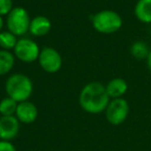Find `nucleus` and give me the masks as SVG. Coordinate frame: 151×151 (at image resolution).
Here are the masks:
<instances>
[{
	"label": "nucleus",
	"instance_id": "nucleus-1",
	"mask_svg": "<svg viewBox=\"0 0 151 151\" xmlns=\"http://www.w3.org/2000/svg\"><path fill=\"white\" fill-rule=\"evenodd\" d=\"M111 99L106 86L97 81L89 82L79 93V105L86 113L99 114L106 111Z\"/></svg>",
	"mask_w": 151,
	"mask_h": 151
},
{
	"label": "nucleus",
	"instance_id": "nucleus-2",
	"mask_svg": "<svg viewBox=\"0 0 151 151\" xmlns=\"http://www.w3.org/2000/svg\"><path fill=\"white\" fill-rule=\"evenodd\" d=\"M4 88L7 96L19 104L29 101L33 92V83L28 76L22 73H16L7 78Z\"/></svg>",
	"mask_w": 151,
	"mask_h": 151
},
{
	"label": "nucleus",
	"instance_id": "nucleus-3",
	"mask_svg": "<svg viewBox=\"0 0 151 151\" xmlns=\"http://www.w3.org/2000/svg\"><path fill=\"white\" fill-rule=\"evenodd\" d=\"M123 25L122 18L117 12L104 9L94 14L92 17V26L94 30L101 34H113L121 29Z\"/></svg>",
	"mask_w": 151,
	"mask_h": 151
},
{
	"label": "nucleus",
	"instance_id": "nucleus-4",
	"mask_svg": "<svg viewBox=\"0 0 151 151\" xmlns=\"http://www.w3.org/2000/svg\"><path fill=\"white\" fill-rule=\"evenodd\" d=\"M31 18L27 9L22 6H15L6 16V27L9 32L16 36H23L29 32Z\"/></svg>",
	"mask_w": 151,
	"mask_h": 151
},
{
	"label": "nucleus",
	"instance_id": "nucleus-5",
	"mask_svg": "<svg viewBox=\"0 0 151 151\" xmlns=\"http://www.w3.org/2000/svg\"><path fill=\"white\" fill-rule=\"evenodd\" d=\"M16 59L24 63H32L38 59L40 48L34 40L30 38H20L13 50Z\"/></svg>",
	"mask_w": 151,
	"mask_h": 151
},
{
	"label": "nucleus",
	"instance_id": "nucleus-6",
	"mask_svg": "<svg viewBox=\"0 0 151 151\" xmlns=\"http://www.w3.org/2000/svg\"><path fill=\"white\" fill-rule=\"evenodd\" d=\"M105 114L109 123L112 125H120L127 119L129 114V105L127 101L122 97L111 99Z\"/></svg>",
	"mask_w": 151,
	"mask_h": 151
},
{
	"label": "nucleus",
	"instance_id": "nucleus-7",
	"mask_svg": "<svg viewBox=\"0 0 151 151\" xmlns=\"http://www.w3.org/2000/svg\"><path fill=\"white\" fill-rule=\"evenodd\" d=\"M37 61L42 70L48 73H55L62 67V57L60 53L52 47H44L40 49Z\"/></svg>",
	"mask_w": 151,
	"mask_h": 151
},
{
	"label": "nucleus",
	"instance_id": "nucleus-8",
	"mask_svg": "<svg viewBox=\"0 0 151 151\" xmlns=\"http://www.w3.org/2000/svg\"><path fill=\"white\" fill-rule=\"evenodd\" d=\"M20 130V121L14 116L0 117V139L3 141H11L18 136Z\"/></svg>",
	"mask_w": 151,
	"mask_h": 151
},
{
	"label": "nucleus",
	"instance_id": "nucleus-9",
	"mask_svg": "<svg viewBox=\"0 0 151 151\" xmlns=\"http://www.w3.org/2000/svg\"><path fill=\"white\" fill-rule=\"evenodd\" d=\"M15 116L18 118L20 123L30 124L33 123L38 116V110L33 103L29 101H22L18 104Z\"/></svg>",
	"mask_w": 151,
	"mask_h": 151
},
{
	"label": "nucleus",
	"instance_id": "nucleus-10",
	"mask_svg": "<svg viewBox=\"0 0 151 151\" xmlns=\"http://www.w3.org/2000/svg\"><path fill=\"white\" fill-rule=\"evenodd\" d=\"M52 23L46 16H35L31 19L29 26V32L35 37L45 36L51 31Z\"/></svg>",
	"mask_w": 151,
	"mask_h": 151
},
{
	"label": "nucleus",
	"instance_id": "nucleus-11",
	"mask_svg": "<svg viewBox=\"0 0 151 151\" xmlns=\"http://www.w3.org/2000/svg\"><path fill=\"white\" fill-rule=\"evenodd\" d=\"M127 82L122 78H114L110 80L106 85V90L111 99L122 97L127 92Z\"/></svg>",
	"mask_w": 151,
	"mask_h": 151
},
{
	"label": "nucleus",
	"instance_id": "nucleus-12",
	"mask_svg": "<svg viewBox=\"0 0 151 151\" xmlns=\"http://www.w3.org/2000/svg\"><path fill=\"white\" fill-rule=\"evenodd\" d=\"M134 13L141 23L151 24V0H138Z\"/></svg>",
	"mask_w": 151,
	"mask_h": 151
},
{
	"label": "nucleus",
	"instance_id": "nucleus-13",
	"mask_svg": "<svg viewBox=\"0 0 151 151\" xmlns=\"http://www.w3.org/2000/svg\"><path fill=\"white\" fill-rule=\"evenodd\" d=\"M16 57L11 51L0 50V77L5 76L13 69Z\"/></svg>",
	"mask_w": 151,
	"mask_h": 151
},
{
	"label": "nucleus",
	"instance_id": "nucleus-14",
	"mask_svg": "<svg viewBox=\"0 0 151 151\" xmlns=\"http://www.w3.org/2000/svg\"><path fill=\"white\" fill-rule=\"evenodd\" d=\"M149 52H150V49H149L148 45L142 40H137L130 47V54L132 55V57L139 59V60L148 58Z\"/></svg>",
	"mask_w": 151,
	"mask_h": 151
},
{
	"label": "nucleus",
	"instance_id": "nucleus-15",
	"mask_svg": "<svg viewBox=\"0 0 151 151\" xmlns=\"http://www.w3.org/2000/svg\"><path fill=\"white\" fill-rule=\"evenodd\" d=\"M17 42H18V36H16L12 32H9V30L0 32V48H1V50H6V51L14 50Z\"/></svg>",
	"mask_w": 151,
	"mask_h": 151
},
{
	"label": "nucleus",
	"instance_id": "nucleus-16",
	"mask_svg": "<svg viewBox=\"0 0 151 151\" xmlns=\"http://www.w3.org/2000/svg\"><path fill=\"white\" fill-rule=\"evenodd\" d=\"M18 103L13 99L6 96L0 101V115L1 116H14L16 114Z\"/></svg>",
	"mask_w": 151,
	"mask_h": 151
},
{
	"label": "nucleus",
	"instance_id": "nucleus-17",
	"mask_svg": "<svg viewBox=\"0 0 151 151\" xmlns=\"http://www.w3.org/2000/svg\"><path fill=\"white\" fill-rule=\"evenodd\" d=\"M13 0H0V16L6 17L14 9Z\"/></svg>",
	"mask_w": 151,
	"mask_h": 151
},
{
	"label": "nucleus",
	"instance_id": "nucleus-18",
	"mask_svg": "<svg viewBox=\"0 0 151 151\" xmlns=\"http://www.w3.org/2000/svg\"><path fill=\"white\" fill-rule=\"evenodd\" d=\"M0 151H17L16 147L11 143V141H0Z\"/></svg>",
	"mask_w": 151,
	"mask_h": 151
},
{
	"label": "nucleus",
	"instance_id": "nucleus-19",
	"mask_svg": "<svg viewBox=\"0 0 151 151\" xmlns=\"http://www.w3.org/2000/svg\"><path fill=\"white\" fill-rule=\"evenodd\" d=\"M146 60H147V65H148V68H149V70L151 71V49H150V52H149L148 58H147Z\"/></svg>",
	"mask_w": 151,
	"mask_h": 151
},
{
	"label": "nucleus",
	"instance_id": "nucleus-20",
	"mask_svg": "<svg viewBox=\"0 0 151 151\" xmlns=\"http://www.w3.org/2000/svg\"><path fill=\"white\" fill-rule=\"evenodd\" d=\"M3 25H4V20H3V17H1V16H0V32L2 31Z\"/></svg>",
	"mask_w": 151,
	"mask_h": 151
},
{
	"label": "nucleus",
	"instance_id": "nucleus-21",
	"mask_svg": "<svg viewBox=\"0 0 151 151\" xmlns=\"http://www.w3.org/2000/svg\"><path fill=\"white\" fill-rule=\"evenodd\" d=\"M150 31H151V29H150Z\"/></svg>",
	"mask_w": 151,
	"mask_h": 151
}]
</instances>
